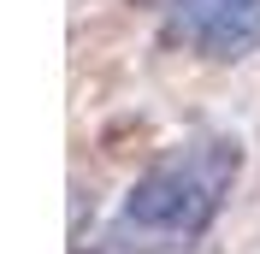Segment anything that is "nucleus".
Wrapping results in <instances>:
<instances>
[{
  "instance_id": "f257e3e1",
  "label": "nucleus",
  "mask_w": 260,
  "mask_h": 254,
  "mask_svg": "<svg viewBox=\"0 0 260 254\" xmlns=\"http://www.w3.org/2000/svg\"><path fill=\"white\" fill-rule=\"evenodd\" d=\"M237 177H243V142L225 130H201L189 142L166 148L130 183L118 207V231H136L148 242H189L219 219Z\"/></svg>"
},
{
  "instance_id": "f03ea898",
  "label": "nucleus",
  "mask_w": 260,
  "mask_h": 254,
  "mask_svg": "<svg viewBox=\"0 0 260 254\" xmlns=\"http://www.w3.org/2000/svg\"><path fill=\"white\" fill-rule=\"evenodd\" d=\"M166 30L201 59H243L260 48V0H172Z\"/></svg>"
}]
</instances>
